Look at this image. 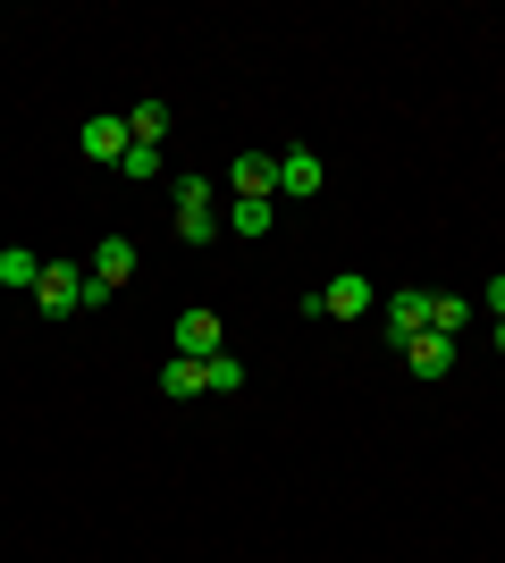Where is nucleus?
<instances>
[{"mask_svg":"<svg viewBox=\"0 0 505 563\" xmlns=\"http://www.w3.org/2000/svg\"><path fill=\"white\" fill-rule=\"evenodd\" d=\"M371 303H380V286L362 278V269H337L320 295H304V320H362Z\"/></svg>","mask_w":505,"mask_h":563,"instance_id":"nucleus-1","label":"nucleus"},{"mask_svg":"<svg viewBox=\"0 0 505 563\" xmlns=\"http://www.w3.org/2000/svg\"><path fill=\"white\" fill-rule=\"evenodd\" d=\"M168 202H177V235H186V244H211L219 235V186L211 177H177Z\"/></svg>","mask_w":505,"mask_h":563,"instance_id":"nucleus-2","label":"nucleus"},{"mask_svg":"<svg viewBox=\"0 0 505 563\" xmlns=\"http://www.w3.org/2000/svg\"><path fill=\"white\" fill-rule=\"evenodd\" d=\"M34 311H43V320L85 311V269H76V261H43V278H34Z\"/></svg>","mask_w":505,"mask_h":563,"instance_id":"nucleus-3","label":"nucleus"},{"mask_svg":"<svg viewBox=\"0 0 505 563\" xmlns=\"http://www.w3.org/2000/svg\"><path fill=\"white\" fill-rule=\"evenodd\" d=\"M177 353L186 362H211V353H228V329H219V311H177Z\"/></svg>","mask_w":505,"mask_h":563,"instance_id":"nucleus-4","label":"nucleus"},{"mask_svg":"<svg viewBox=\"0 0 505 563\" xmlns=\"http://www.w3.org/2000/svg\"><path fill=\"white\" fill-rule=\"evenodd\" d=\"M228 194H237V202H270V194H278V161H270V152H244V161L228 168Z\"/></svg>","mask_w":505,"mask_h":563,"instance_id":"nucleus-5","label":"nucleus"},{"mask_svg":"<svg viewBox=\"0 0 505 563\" xmlns=\"http://www.w3.org/2000/svg\"><path fill=\"white\" fill-rule=\"evenodd\" d=\"M76 143H85V161H110V168H119L135 135H127V118H110V110H101V118H85V135H76Z\"/></svg>","mask_w":505,"mask_h":563,"instance_id":"nucleus-6","label":"nucleus"},{"mask_svg":"<svg viewBox=\"0 0 505 563\" xmlns=\"http://www.w3.org/2000/svg\"><path fill=\"white\" fill-rule=\"evenodd\" d=\"M278 194H287V202H312L320 194V152H304V143L278 152Z\"/></svg>","mask_w":505,"mask_h":563,"instance_id":"nucleus-7","label":"nucleus"},{"mask_svg":"<svg viewBox=\"0 0 505 563\" xmlns=\"http://www.w3.org/2000/svg\"><path fill=\"white\" fill-rule=\"evenodd\" d=\"M405 371L413 378H447V371H455V336H430V329H421L405 345Z\"/></svg>","mask_w":505,"mask_h":563,"instance_id":"nucleus-8","label":"nucleus"},{"mask_svg":"<svg viewBox=\"0 0 505 563\" xmlns=\"http://www.w3.org/2000/svg\"><path fill=\"white\" fill-rule=\"evenodd\" d=\"M387 329H396V345H413V336L430 329V295L413 286V295H387Z\"/></svg>","mask_w":505,"mask_h":563,"instance_id":"nucleus-9","label":"nucleus"},{"mask_svg":"<svg viewBox=\"0 0 505 563\" xmlns=\"http://www.w3.org/2000/svg\"><path fill=\"white\" fill-rule=\"evenodd\" d=\"M202 387H211V362H186V353H177V362L161 371V396H177V404L202 396Z\"/></svg>","mask_w":505,"mask_h":563,"instance_id":"nucleus-10","label":"nucleus"},{"mask_svg":"<svg viewBox=\"0 0 505 563\" xmlns=\"http://www.w3.org/2000/svg\"><path fill=\"white\" fill-rule=\"evenodd\" d=\"M472 329V303L463 295H430V336H463Z\"/></svg>","mask_w":505,"mask_h":563,"instance_id":"nucleus-11","label":"nucleus"},{"mask_svg":"<svg viewBox=\"0 0 505 563\" xmlns=\"http://www.w3.org/2000/svg\"><path fill=\"white\" fill-rule=\"evenodd\" d=\"M127 135H135V143H161L168 135V101H135V110H127Z\"/></svg>","mask_w":505,"mask_h":563,"instance_id":"nucleus-12","label":"nucleus"},{"mask_svg":"<svg viewBox=\"0 0 505 563\" xmlns=\"http://www.w3.org/2000/svg\"><path fill=\"white\" fill-rule=\"evenodd\" d=\"M34 278H43V261L25 253V244H9V253H0V286H25V295H34Z\"/></svg>","mask_w":505,"mask_h":563,"instance_id":"nucleus-13","label":"nucleus"},{"mask_svg":"<svg viewBox=\"0 0 505 563\" xmlns=\"http://www.w3.org/2000/svg\"><path fill=\"white\" fill-rule=\"evenodd\" d=\"M228 228L237 235H270V202H228Z\"/></svg>","mask_w":505,"mask_h":563,"instance_id":"nucleus-14","label":"nucleus"},{"mask_svg":"<svg viewBox=\"0 0 505 563\" xmlns=\"http://www.w3.org/2000/svg\"><path fill=\"white\" fill-rule=\"evenodd\" d=\"M161 161H168V152H161V143H127V177H161Z\"/></svg>","mask_w":505,"mask_h":563,"instance_id":"nucleus-15","label":"nucleus"},{"mask_svg":"<svg viewBox=\"0 0 505 563\" xmlns=\"http://www.w3.org/2000/svg\"><path fill=\"white\" fill-rule=\"evenodd\" d=\"M237 387H244V362L237 353H211V396H237Z\"/></svg>","mask_w":505,"mask_h":563,"instance_id":"nucleus-16","label":"nucleus"},{"mask_svg":"<svg viewBox=\"0 0 505 563\" xmlns=\"http://www.w3.org/2000/svg\"><path fill=\"white\" fill-rule=\"evenodd\" d=\"M481 303H488V311H497V320H505V269H497V278L481 286Z\"/></svg>","mask_w":505,"mask_h":563,"instance_id":"nucleus-17","label":"nucleus"},{"mask_svg":"<svg viewBox=\"0 0 505 563\" xmlns=\"http://www.w3.org/2000/svg\"><path fill=\"white\" fill-rule=\"evenodd\" d=\"M488 345H497V353H505V320H497V329H488Z\"/></svg>","mask_w":505,"mask_h":563,"instance_id":"nucleus-18","label":"nucleus"}]
</instances>
